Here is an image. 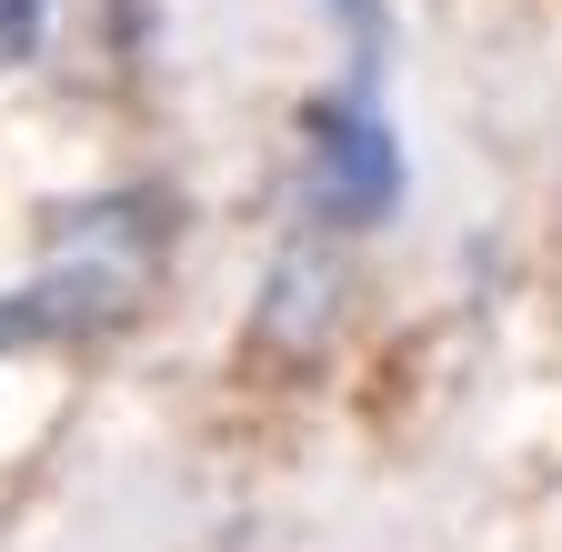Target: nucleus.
<instances>
[{"mask_svg": "<svg viewBox=\"0 0 562 552\" xmlns=\"http://www.w3.org/2000/svg\"><path fill=\"white\" fill-rule=\"evenodd\" d=\"M322 191L341 222H382L392 191H402V161H392V131L372 111H322Z\"/></svg>", "mask_w": 562, "mask_h": 552, "instance_id": "f257e3e1", "label": "nucleus"}]
</instances>
